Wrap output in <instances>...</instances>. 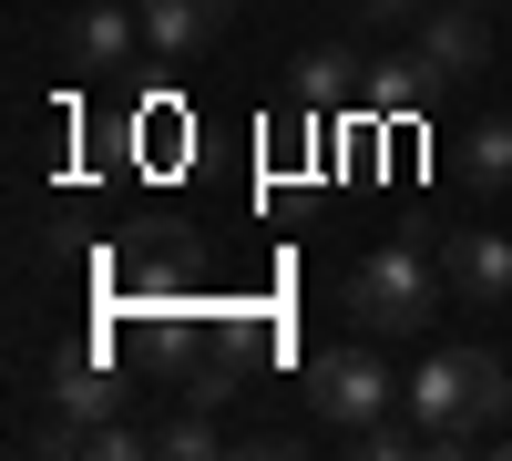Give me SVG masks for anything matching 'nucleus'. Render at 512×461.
I'll use <instances>...</instances> for the list:
<instances>
[{
	"label": "nucleus",
	"mask_w": 512,
	"mask_h": 461,
	"mask_svg": "<svg viewBox=\"0 0 512 461\" xmlns=\"http://www.w3.org/2000/svg\"><path fill=\"white\" fill-rule=\"evenodd\" d=\"M410 410H420V431H431V451H472L502 431V410H512V369L502 349H431L420 359V380H410Z\"/></svg>",
	"instance_id": "f257e3e1"
},
{
	"label": "nucleus",
	"mask_w": 512,
	"mask_h": 461,
	"mask_svg": "<svg viewBox=\"0 0 512 461\" xmlns=\"http://www.w3.org/2000/svg\"><path fill=\"white\" fill-rule=\"evenodd\" d=\"M461 175H472V195H512V113L472 123V144H461Z\"/></svg>",
	"instance_id": "1a4fd4ad"
},
{
	"label": "nucleus",
	"mask_w": 512,
	"mask_h": 461,
	"mask_svg": "<svg viewBox=\"0 0 512 461\" xmlns=\"http://www.w3.org/2000/svg\"><path fill=\"white\" fill-rule=\"evenodd\" d=\"M431 93H441V82H431V62H420V52H410V62H379V72H369V103H379V113H420Z\"/></svg>",
	"instance_id": "9b49d317"
},
{
	"label": "nucleus",
	"mask_w": 512,
	"mask_h": 461,
	"mask_svg": "<svg viewBox=\"0 0 512 461\" xmlns=\"http://www.w3.org/2000/svg\"><path fill=\"white\" fill-rule=\"evenodd\" d=\"M359 21H420V0H349Z\"/></svg>",
	"instance_id": "4468645a"
},
{
	"label": "nucleus",
	"mask_w": 512,
	"mask_h": 461,
	"mask_svg": "<svg viewBox=\"0 0 512 461\" xmlns=\"http://www.w3.org/2000/svg\"><path fill=\"white\" fill-rule=\"evenodd\" d=\"M420 62H431V82H472L492 62V31H482V0H441V11H420Z\"/></svg>",
	"instance_id": "39448f33"
},
{
	"label": "nucleus",
	"mask_w": 512,
	"mask_h": 461,
	"mask_svg": "<svg viewBox=\"0 0 512 461\" xmlns=\"http://www.w3.org/2000/svg\"><path fill=\"white\" fill-rule=\"evenodd\" d=\"M226 21H236V0H144V41L164 62H195L205 41H226Z\"/></svg>",
	"instance_id": "0eeeda50"
},
{
	"label": "nucleus",
	"mask_w": 512,
	"mask_h": 461,
	"mask_svg": "<svg viewBox=\"0 0 512 461\" xmlns=\"http://www.w3.org/2000/svg\"><path fill=\"white\" fill-rule=\"evenodd\" d=\"M134 41H144V21L123 11V0H82L72 31H62V62L72 72H113V62H134Z\"/></svg>",
	"instance_id": "423d86ee"
},
{
	"label": "nucleus",
	"mask_w": 512,
	"mask_h": 461,
	"mask_svg": "<svg viewBox=\"0 0 512 461\" xmlns=\"http://www.w3.org/2000/svg\"><path fill=\"white\" fill-rule=\"evenodd\" d=\"M349 441H359V461H400V451H420L431 431H420V410H410V421H390V410H379V421H369V431H349Z\"/></svg>",
	"instance_id": "ddd939ff"
},
{
	"label": "nucleus",
	"mask_w": 512,
	"mask_h": 461,
	"mask_svg": "<svg viewBox=\"0 0 512 461\" xmlns=\"http://www.w3.org/2000/svg\"><path fill=\"white\" fill-rule=\"evenodd\" d=\"M113 400H123V390H113L103 359H62V369H52V410H62V431H103Z\"/></svg>",
	"instance_id": "6e6552de"
},
{
	"label": "nucleus",
	"mask_w": 512,
	"mask_h": 461,
	"mask_svg": "<svg viewBox=\"0 0 512 461\" xmlns=\"http://www.w3.org/2000/svg\"><path fill=\"white\" fill-rule=\"evenodd\" d=\"M154 451H164V461H205V451H216V421H205V410L185 400L175 421H154Z\"/></svg>",
	"instance_id": "f8f14e48"
},
{
	"label": "nucleus",
	"mask_w": 512,
	"mask_h": 461,
	"mask_svg": "<svg viewBox=\"0 0 512 461\" xmlns=\"http://www.w3.org/2000/svg\"><path fill=\"white\" fill-rule=\"evenodd\" d=\"M482 11H492V0H482Z\"/></svg>",
	"instance_id": "2eb2a0df"
},
{
	"label": "nucleus",
	"mask_w": 512,
	"mask_h": 461,
	"mask_svg": "<svg viewBox=\"0 0 512 461\" xmlns=\"http://www.w3.org/2000/svg\"><path fill=\"white\" fill-rule=\"evenodd\" d=\"M441 287H451V298H472V308H502V298H512V236L451 226V236H441Z\"/></svg>",
	"instance_id": "20e7f679"
},
{
	"label": "nucleus",
	"mask_w": 512,
	"mask_h": 461,
	"mask_svg": "<svg viewBox=\"0 0 512 461\" xmlns=\"http://www.w3.org/2000/svg\"><path fill=\"white\" fill-rule=\"evenodd\" d=\"M379 410H390V359H369V349H318L308 359V421L369 431Z\"/></svg>",
	"instance_id": "7ed1b4c3"
},
{
	"label": "nucleus",
	"mask_w": 512,
	"mask_h": 461,
	"mask_svg": "<svg viewBox=\"0 0 512 461\" xmlns=\"http://www.w3.org/2000/svg\"><path fill=\"white\" fill-rule=\"evenodd\" d=\"M287 93L308 103V113H328L338 93H349V52H338V41H308V52H297V72H287Z\"/></svg>",
	"instance_id": "9d476101"
},
{
	"label": "nucleus",
	"mask_w": 512,
	"mask_h": 461,
	"mask_svg": "<svg viewBox=\"0 0 512 461\" xmlns=\"http://www.w3.org/2000/svg\"><path fill=\"white\" fill-rule=\"evenodd\" d=\"M431 298H441V257H420V246H379L349 277V318L369 339H420V328H431Z\"/></svg>",
	"instance_id": "f03ea898"
}]
</instances>
